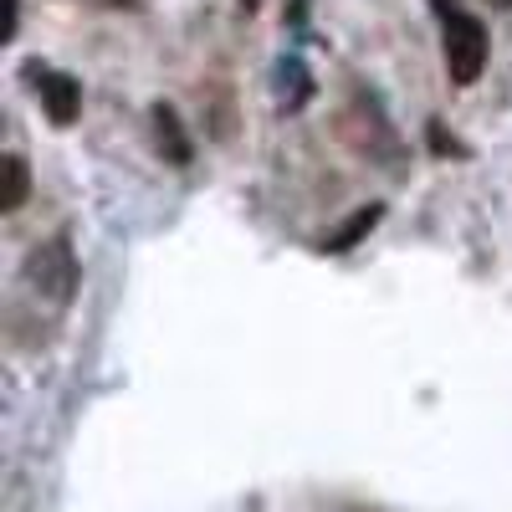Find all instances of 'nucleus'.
<instances>
[{"label":"nucleus","instance_id":"423d86ee","mask_svg":"<svg viewBox=\"0 0 512 512\" xmlns=\"http://www.w3.org/2000/svg\"><path fill=\"white\" fill-rule=\"evenodd\" d=\"M431 6H436V16H446V21H451V6H456V0H431Z\"/></svg>","mask_w":512,"mask_h":512},{"label":"nucleus","instance_id":"20e7f679","mask_svg":"<svg viewBox=\"0 0 512 512\" xmlns=\"http://www.w3.org/2000/svg\"><path fill=\"white\" fill-rule=\"evenodd\" d=\"M0 175H6V190H0V210H21L26 205V159L21 154H6L0 159Z\"/></svg>","mask_w":512,"mask_h":512},{"label":"nucleus","instance_id":"7ed1b4c3","mask_svg":"<svg viewBox=\"0 0 512 512\" xmlns=\"http://www.w3.org/2000/svg\"><path fill=\"white\" fill-rule=\"evenodd\" d=\"M379 216H384V205H364L354 221H344V231H333V236H323V246L318 251H349L354 241H364L374 226H379Z\"/></svg>","mask_w":512,"mask_h":512},{"label":"nucleus","instance_id":"f257e3e1","mask_svg":"<svg viewBox=\"0 0 512 512\" xmlns=\"http://www.w3.org/2000/svg\"><path fill=\"white\" fill-rule=\"evenodd\" d=\"M487 67V31L477 16H451L446 21V72L456 88H472Z\"/></svg>","mask_w":512,"mask_h":512},{"label":"nucleus","instance_id":"f03ea898","mask_svg":"<svg viewBox=\"0 0 512 512\" xmlns=\"http://www.w3.org/2000/svg\"><path fill=\"white\" fill-rule=\"evenodd\" d=\"M41 108H47V118L57 128H67L77 118V108H82V82L67 77V72H47L41 77Z\"/></svg>","mask_w":512,"mask_h":512},{"label":"nucleus","instance_id":"0eeeda50","mask_svg":"<svg viewBox=\"0 0 512 512\" xmlns=\"http://www.w3.org/2000/svg\"><path fill=\"white\" fill-rule=\"evenodd\" d=\"M497 6H512V0H497Z\"/></svg>","mask_w":512,"mask_h":512},{"label":"nucleus","instance_id":"39448f33","mask_svg":"<svg viewBox=\"0 0 512 512\" xmlns=\"http://www.w3.org/2000/svg\"><path fill=\"white\" fill-rule=\"evenodd\" d=\"M154 123H159V144H169V159H190V149H185V139H180V128H175V113L169 108H154Z\"/></svg>","mask_w":512,"mask_h":512}]
</instances>
